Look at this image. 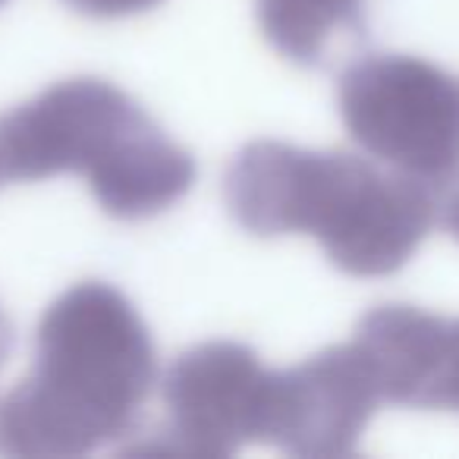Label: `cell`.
Masks as SVG:
<instances>
[{"label":"cell","instance_id":"1","mask_svg":"<svg viewBox=\"0 0 459 459\" xmlns=\"http://www.w3.org/2000/svg\"><path fill=\"white\" fill-rule=\"evenodd\" d=\"M158 356L135 306L104 281L70 287L45 308L35 365L0 396V456H85L139 425Z\"/></svg>","mask_w":459,"mask_h":459},{"label":"cell","instance_id":"4","mask_svg":"<svg viewBox=\"0 0 459 459\" xmlns=\"http://www.w3.org/2000/svg\"><path fill=\"white\" fill-rule=\"evenodd\" d=\"M340 120L350 139L428 186L459 173V79L412 54H365L337 85Z\"/></svg>","mask_w":459,"mask_h":459},{"label":"cell","instance_id":"10","mask_svg":"<svg viewBox=\"0 0 459 459\" xmlns=\"http://www.w3.org/2000/svg\"><path fill=\"white\" fill-rule=\"evenodd\" d=\"M10 346H13V327H10L7 315L0 312V365H4V359H7Z\"/></svg>","mask_w":459,"mask_h":459},{"label":"cell","instance_id":"6","mask_svg":"<svg viewBox=\"0 0 459 459\" xmlns=\"http://www.w3.org/2000/svg\"><path fill=\"white\" fill-rule=\"evenodd\" d=\"M384 403L365 352L352 343L271 371L262 419V444L293 456L331 459L359 446Z\"/></svg>","mask_w":459,"mask_h":459},{"label":"cell","instance_id":"3","mask_svg":"<svg viewBox=\"0 0 459 459\" xmlns=\"http://www.w3.org/2000/svg\"><path fill=\"white\" fill-rule=\"evenodd\" d=\"M7 183L82 173L104 214L148 221L195 183V160L139 101L104 79H64L0 117Z\"/></svg>","mask_w":459,"mask_h":459},{"label":"cell","instance_id":"11","mask_svg":"<svg viewBox=\"0 0 459 459\" xmlns=\"http://www.w3.org/2000/svg\"><path fill=\"white\" fill-rule=\"evenodd\" d=\"M0 186H7V179H4V170H0Z\"/></svg>","mask_w":459,"mask_h":459},{"label":"cell","instance_id":"9","mask_svg":"<svg viewBox=\"0 0 459 459\" xmlns=\"http://www.w3.org/2000/svg\"><path fill=\"white\" fill-rule=\"evenodd\" d=\"M440 223H444L446 233L459 243V173L446 183V195L444 204H440Z\"/></svg>","mask_w":459,"mask_h":459},{"label":"cell","instance_id":"5","mask_svg":"<svg viewBox=\"0 0 459 459\" xmlns=\"http://www.w3.org/2000/svg\"><path fill=\"white\" fill-rule=\"evenodd\" d=\"M268 384L271 371L243 343L211 340L186 350L164 377V406L170 415L164 444L148 446V453L230 456L262 440Z\"/></svg>","mask_w":459,"mask_h":459},{"label":"cell","instance_id":"8","mask_svg":"<svg viewBox=\"0 0 459 459\" xmlns=\"http://www.w3.org/2000/svg\"><path fill=\"white\" fill-rule=\"evenodd\" d=\"M64 4L91 20H126V16H139L160 7L164 0H64Z\"/></svg>","mask_w":459,"mask_h":459},{"label":"cell","instance_id":"2","mask_svg":"<svg viewBox=\"0 0 459 459\" xmlns=\"http://www.w3.org/2000/svg\"><path fill=\"white\" fill-rule=\"evenodd\" d=\"M223 195L243 230L264 239L308 233L350 277H390L406 268L437 221L431 186L421 179L350 152L274 139L237 154Z\"/></svg>","mask_w":459,"mask_h":459},{"label":"cell","instance_id":"12","mask_svg":"<svg viewBox=\"0 0 459 459\" xmlns=\"http://www.w3.org/2000/svg\"><path fill=\"white\" fill-rule=\"evenodd\" d=\"M0 4H4V0H0Z\"/></svg>","mask_w":459,"mask_h":459},{"label":"cell","instance_id":"7","mask_svg":"<svg viewBox=\"0 0 459 459\" xmlns=\"http://www.w3.org/2000/svg\"><path fill=\"white\" fill-rule=\"evenodd\" d=\"M258 29L299 66H321L333 48L365 32V0H255Z\"/></svg>","mask_w":459,"mask_h":459}]
</instances>
